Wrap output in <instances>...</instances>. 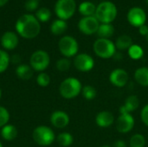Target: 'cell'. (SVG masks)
I'll return each instance as SVG.
<instances>
[{
  "label": "cell",
  "instance_id": "74e56055",
  "mask_svg": "<svg viewBox=\"0 0 148 147\" xmlns=\"http://www.w3.org/2000/svg\"><path fill=\"white\" fill-rule=\"evenodd\" d=\"M114 147H127V145L125 143V141L123 140H117L114 144Z\"/></svg>",
  "mask_w": 148,
  "mask_h": 147
},
{
  "label": "cell",
  "instance_id": "6da1fadb",
  "mask_svg": "<svg viewBox=\"0 0 148 147\" xmlns=\"http://www.w3.org/2000/svg\"><path fill=\"white\" fill-rule=\"evenodd\" d=\"M16 30L23 38H35L39 35L41 30L40 22L33 15H23L16 23Z\"/></svg>",
  "mask_w": 148,
  "mask_h": 147
},
{
  "label": "cell",
  "instance_id": "7a4b0ae2",
  "mask_svg": "<svg viewBox=\"0 0 148 147\" xmlns=\"http://www.w3.org/2000/svg\"><path fill=\"white\" fill-rule=\"evenodd\" d=\"M117 13V7L114 3L110 1H103L96 6L95 16L101 23H111L115 20Z\"/></svg>",
  "mask_w": 148,
  "mask_h": 147
},
{
  "label": "cell",
  "instance_id": "8fae6325",
  "mask_svg": "<svg viewBox=\"0 0 148 147\" xmlns=\"http://www.w3.org/2000/svg\"><path fill=\"white\" fill-rule=\"evenodd\" d=\"M74 66L78 71L88 72L94 68L95 61L91 55L82 53L76 55L74 60Z\"/></svg>",
  "mask_w": 148,
  "mask_h": 147
},
{
  "label": "cell",
  "instance_id": "ab89813d",
  "mask_svg": "<svg viewBox=\"0 0 148 147\" xmlns=\"http://www.w3.org/2000/svg\"><path fill=\"white\" fill-rule=\"evenodd\" d=\"M100 147H111V146H108V145H104V146H100Z\"/></svg>",
  "mask_w": 148,
  "mask_h": 147
},
{
  "label": "cell",
  "instance_id": "7bdbcfd3",
  "mask_svg": "<svg viewBox=\"0 0 148 147\" xmlns=\"http://www.w3.org/2000/svg\"><path fill=\"white\" fill-rule=\"evenodd\" d=\"M0 147H3V146H2V143L0 142Z\"/></svg>",
  "mask_w": 148,
  "mask_h": 147
},
{
  "label": "cell",
  "instance_id": "277c9868",
  "mask_svg": "<svg viewBox=\"0 0 148 147\" xmlns=\"http://www.w3.org/2000/svg\"><path fill=\"white\" fill-rule=\"evenodd\" d=\"M94 51L97 56L102 59H108L113 57L116 53L115 44L109 39L99 38L93 46Z\"/></svg>",
  "mask_w": 148,
  "mask_h": 147
},
{
  "label": "cell",
  "instance_id": "e0dca14e",
  "mask_svg": "<svg viewBox=\"0 0 148 147\" xmlns=\"http://www.w3.org/2000/svg\"><path fill=\"white\" fill-rule=\"evenodd\" d=\"M139 105H140L139 98L136 95H130L126 99L124 105L122 107H121L120 113H131L133 111L136 110L139 107Z\"/></svg>",
  "mask_w": 148,
  "mask_h": 147
},
{
  "label": "cell",
  "instance_id": "9a60e30c",
  "mask_svg": "<svg viewBox=\"0 0 148 147\" xmlns=\"http://www.w3.org/2000/svg\"><path fill=\"white\" fill-rule=\"evenodd\" d=\"M1 45L4 49L12 50L18 45V36L12 31H7L1 37Z\"/></svg>",
  "mask_w": 148,
  "mask_h": 147
},
{
  "label": "cell",
  "instance_id": "484cf974",
  "mask_svg": "<svg viewBox=\"0 0 148 147\" xmlns=\"http://www.w3.org/2000/svg\"><path fill=\"white\" fill-rule=\"evenodd\" d=\"M127 51H128V55H129L130 58L133 60H140V58H142V56L144 55L143 49L138 44H133L127 49Z\"/></svg>",
  "mask_w": 148,
  "mask_h": 147
},
{
  "label": "cell",
  "instance_id": "2e32d148",
  "mask_svg": "<svg viewBox=\"0 0 148 147\" xmlns=\"http://www.w3.org/2000/svg\"><path fill=\"white\" fill-rule=\"evenodd\" d=\"M95 122L98 126L102 128H107L114 124V116L109 111H101L96 115Z\"/></svg>",
  "mask_w": 148,
  "mask_h": 147
},
{
  "label": "cell",
  "instance_id": "7c38bea8",
  "mask_svg": "<svg viewBox=\"0 0 148 147\" xmlns=\"http://www.w3.org/2000/svg\"><path fill=\"white\" fill-rule=\"evenodd\" d=\"M134 126V119L129 113H120L116 120V128L121 133H127L130 132Z\"/></svg>",
  "mask_w": 148,
  "mask_h": 147
},
{
  "label": "cell",
  "instance_id": "f546056e",
  "mask_svg": "<svg viewBox=\"0 0 148 147\" xmlns=\"http://www.w3.org/2000/svg\"><path fill=\"white\" fill-rule=\"evenodd\" d=\"M82 96L88 101H92L96 97V90L93 86L90 85H87L83 87L82 89Z\"/></svg>",
  "mask_w": 148,
  "mask_h": 147
},
{
  "label": "cell",
  "instance_id": "3957f363",
  "mask_svg": "<svg viewBox=\"0 0 148 147\" xmlns=\"http://www.w3.org/2000/svg\"><path fill=\"white\" fill-rule=\"evenodd\" d=\"M82 83L81 81L74 77H69L62 81L59 87L60 94L67 100H71L78 96L82 93Z\"/></svg>",
  "mask_w": 148,
  "mask_h": 147
},
{
  "label": "cell",
  "instance_id": "d590c367",
  "mask_svg": "<svg viewBox=\"0 0 148 147\" xmlns=\"http://www.w3.org/2000/svg\"><path fill=\"white\" fill-rule=\"evenodd\" d=\"M139 32H140V35L146 36L148 33V26H147L146 24H144V25L139 27Z\"/></svg>",
  "mask_w": 148,
  "mask_h": 147
},
{
  "label": "cell",
  "instance_id": "ba28073f",
  "mask_svg": "<svg viewBox=\"0 0 148 147\" xmlns=\"http://www.w3.org/2000/svg\"><path fill=\"white\" fill-rule=\"evenodd\" d=\"M58 48L61 54L66 58L75 56L78 52V42L70 36H65L62 37L58 42Z\"/></svg>",
  "mask_w": 148,
  "mask_h": 147
},
{
  "label": "cell",
  "instance_id": "836d02e7",
  "mask_svg": "<svg viewBox=\"0 0 148 147\" xmlns=\"http://www.w3.org/2000/svg\"><path fill=\"white\" fill-rule=\"evenodd\" d=\"M39 5V1L38 0H27L25 2V9L29 11H33L37 9Z\"/></svg>",
  "mask_w": 148,
  "mask_h": 147
},
{
  "label": "cell",
  "instance_id": "d6a6232c",
  "mask_svg": "<svg viewBox=\"0 0 148 147\" xmlns=\"http://www.w3.org/2000/svg\"><path fill=\"white\" fill-rule=\"evenodd\" d=\"M9 120H10V113L8 110L5 107L0 106V127H3L5 125H7Z\"/></svg>",
  "mask_w": 148,
  "mask_h": 147
},
{
  "label": "cell",
  "instance_id": "d6986e66",
  "mask_svg": "<svg viewBox=\"0 0 148 147\" xmlns=\"http://www.w3.org/2000/svg\"><path fill=\"white\" fill-rule=\"evenodd\" d=\"M134 79L138 84L142 87H148V68L141 67L136 69Z\"/></svg>",
  "mask_w": 148,
  "mask_h": 147
},
{
  "label": "cell",
  "instance_id": "83f0119b",
  "mask_svg": "<svg viewBox=\"0 0 148 147\" xmlns=\"http://www.w3.org/2000/svg\"><path fill=\"white\" fill-rule=\"evenodd\" d=\"M146 145V139L143 135L136 133L133 135L129 141L130 147H144Z\"/></svg>",
  "mask_w": 148,
  "mask_h": 147
},
{
  "label": "cell",
  "instance_id": "d4e9b609",
  "mask_svg": "<svg viewBox=\"0 0 148 147\" xmlns=\"http://www.w3.org/2000/svg\"><path fill=\"white\" fill-rule=\"evenodd\" d=\"M56 140L58 142V144L62 147H68L71 146L74 142V138L73 136L69 133H60L57 138Z\"/></svg>",
  "mask_w": 148,
  "mask_h": 147
},
{
  "label": "cell",
  "instance_id": "cb8c5ba5",
  "mask_svg": "<svg viewBox=\"0 0 148 147\" xmlns=\"http://www.w3.org/2000/svg\"><path fill=\"white\" fill-rule=\"evenodd\" d=\"M115 47L119 50H126L128 49L133 45V40L131 36L127 35H122L119 36L115 42Z\"/></svg>",
  "mask_w": 148,
  "mask_h": 147
},
{
  "label": "cell",
  "instance_id": "9c48e42d",
  "mask_svg": "<svg viewBox=\"0 0 148 147\" xmlns=\"http://www.w3.org/2000/svg\"><path fill=\"white\" fill-rule=\"evenodd\" d=\"M100 26V22L95 16H83L78 23V29L85 35L90 36L97 32Z\"/></svg>",
  "mask_w": 148,
  "mask_h": 147
},
{
  "label": "cell",
  "instance_id": "ffe728a7",
  "mask_svg": "<svg viewBox=\"0 0 148 147\" xmlns=\"http://www.w3.org/2000/svg\"><path fill=\"white\" fill-rule=\"evenodd\" d=\"M114 33V28L111 23H101L96 32L99 38L108 39Z\"/></svg>",
  "mask_w": 148,
  "mask_h": 147
},
{
  "label": "cell",
  "instance_id": "60d3db41",
  "mask_svg": "<svg viewBox=\"0 0 148 147\" xmlns=\"http://www.w3.org/2000/svg\"><path fill=\"white\" fill-rule=\"evenodd\" d=\"M1 97H2V90L0 88V99H1Z\"/></svg>",
  "mask_w": 148,
  "mask_h": 147
},
{
  "label": "cell",
  "instance_id": "7402d4cb",
  "mask_svg": "<svg viewBox=\"0 0 148 147\" xmlns=\"http://www.w3.org/2000/svg\"><path fill=\"white\" fill-rule=\"evenodd\" d=\"M96 10V6L89 1L82 2L79 5V12L84 16H95Z\"/></svg>",
  "mask_w": 148,
  "mask_h": 147
},
{
  "label": "cell",
  "instance_id": "ee69618b",
  "mask_svg": "<svg viewBox=\"0 0 148 147\" xmlns=\"http://www.w3.org/2000/svg\"><path fill=\"white\" fill-rule=\"evenodd\" d=\"M147 1V4H148V0H146Z\"/></svg>",
  "mask_w": 148,
  "mask_h": 147
},
{
  "label": "cell",
  "instance_id": "f1b7e54d",
  "mask_svg": "<svg viewBox=\"0 0 148 147\" xmlns=\"http://www.w3.org/2000/svg\"><path fill=\"white\" fill-rule=\"evenodd\" d=\"M36 17L39 22H48L51 17V12L48 8H41L36 12Z\"/></svg>",
  "mask_w": 148,
  "mask_h": 147
},
{
  "label": "cell",
  "instance_id": "ac0fdd59",
  "mask_svg": "<svg viewBox=\"0 0 148 147\" xmlns=\"http://www.w3.org/2000/svg\"><path fill=\"white\" fill-rule=\"evenodd\" d=\"M1 136L6 141H11L15 139L17 136V129L15 126L7 124L2 127Z\"/></svg>",
  "mask_w": 148,
  "mask_h": 147
},
{
  "label": "cell",
  "instance_id": "f35d334b",
  "mask_svg": "<svg viewBox=\"0 0 148 147\" xmlns=\"http://www.w3.org/2000/svg\"><path fill=\"white\" fill-rule=\"evenodd\" d=\"M9 0H0V7H2V6H3V5H5L6 3H7V2H8Z\"/></svg>",
  "mask_w": 148,
  "mask_h": 147
},
{
  "label": "cell",
  "instance_id": "52a82bcc",
  "mask_svg": "<svg viewBox=\"0 0 148 147\" xmlns=\"http://www.w3.org/2000/svg\"><path fill=\"white\" fill-rule=\"evenodd\" d=\"M29 63L33 70L42 72L49 67L50 63V57L46 51L41 49L36 50L31 55Z\"/></svg>",
  "mask_w": 148,
  "mask_h": 147
},
{
  "label": "cell",
  "instance_id": "8992f818",
  "mask_svg": "<svg viewBox=\"0 0 148 147\" xmlns=\"http://www.w3.org/2000/svg\"><path fill=\"white\" fill-rule=\"evenodd\" d=\"M76 9L75 0H57L55 5V11L59 19L68 20L73 16Z\"/></svg>",
  "mask_w": 148,
  "mask_h": 147
},
{
  "label": "cell",
  "instance_id": "5bb4252c",
  "mask_svg": "<svg viewBox=\"0 0 148 147\" xmlns=\"http://www.w3.org/2000/svg\"><path fill=\"white\" fill-rule=\"evenodd\" d=\"M50 122L55 127L62 129V128L66 127L69 125V117L65 112L61 111V110H57V111H55L51 114Z\"/></svg>",
  "mask_w": 148,
  "mask_h": 147
},
{
  "label": "cell",
  "instance_id": "4fadbf2b",
  "mask_svg": "<svg viewBox=\"0 0 148 147\" xmlns=\"http://www.w3.org/2000/svg\"><path fill=\"white\" fill-rule=\"evenodd\" d=\"M129 80V75L127 72L123 68H116L113 70L109 75L110 82L117 87V88H123L125 87Z\"/></svg>",
  "mask_w": 148,
  "mask_h": 147
},
{
  "label": "cell",
  "instance_id": "603a6c76",
  "mask_svg": "<svg viewBox=\"0 0 148 147\" xmlns=\"http://www.w3.org/2000/svg\"><path fill=\"white\" fill-rule=\"evenodd\" d=\"M67 29H68V25H67L66 21L62 20V19L55 20L50 26L51 33L56 36H60L63 34L67 30Z\"/></svg>",
  "mask_w": 148,
  "mask_h": 147
},
{
  "label": "cell",
  "instance_id": "30bf717a",
  "mask_svg": "<svg viewBox=\"0 0 148 147\" xmlns=\"http://www.w3.org/2000/svg\"><path fill=\"white\" fill-rule=\"evenodd\" d=\"M127 21L134 27H140L146 23L147 21V14L145 10L140 7H133L131 8L127 15Z\"/></svg>",
  "mask_w": 148,
  "mask_h": 147
},
{
  "label": "cell",
  "instance_id": "8d00e7d4",
  "mask_svg": "<svg viewBox=\"0 0 148 147\" xmlns=\"http://www.w3.org/2000/svg\"><path fill=\"white\" fill-rule=\"evenodd\" d=\"M10 62H12L15 63V64H17V63H19V62H21V58H20L19 55H14L10 58Z\"/></svg>",
  "mask_w": 148,
  "mask_h": 147
},
{
  "label": "cell",
  "instance_id": "b9f144b4",
  "mask_svg": "<svg viewBox=\"0 0 148 147\" xmlns=\"http://www.w3.org/2000/svg\"><path fill=\"white\" fill-rule=\"evenodd\" d=\"M146 39H147V42H148V33H147V35L146 36Z\"/></svg>",
  "mask_w": 148,
  "mask_h": 147
},
{
  "label": "cell",
  "instance_id": "4dcf8cb0",
  "mask_svg": "<svg viewBox=\"0 0 148 147\" xmlns=\"http://www.w3.org/2000/svg\"><path fill=\"white\" fill-rule=\"evenodd\" d=\"M36 82L40 87L42 88L48 87L50 83V77L48 74L44 72H41L36 77Z\"/></svg>",
  "mask_w": 148,
  "mask_h": 147
},
{
  "label": "cell",
  "instance_id": "e575fe53",
  "mask_svg": "<svg viewBox=\"0 0 148 147\" xmlns=\"http://www.w3.org/2000/svg\"><path fill=\"white\" fill-rule=\"evenodd\" d=\"M140 118L142 122L148 127V104L142 108L140 113Z\"/></svg>",
  "mask_w": 148,
  "mask_h": 147
},
{
  "label": "cell",
  "instance_id": "5b68a950",
  "mask_svg": "<svg viewBox=\"0 0 148 147\" xmlns=\"http://www.w3.org/2000/svg\"><path fill=\"white\" fill-rule=\"evenodd\" d=\"M34 141L41 146H50L56 139L53 130L46 126H39L36 127L32 133Z\"/></svg>",
  "mask_w": 148,
  "mask_h": 147
},
{
  "label": "cell",
  "instance_id": "1f68e13d",
  "mask_svg": "<svg viewBox=\"0 0 148 147\" xmlns=\"http://www.w3.org/2000/svg\"><path fill=\"white\" fill-rule=\"evenodd\" d=\"M71 66V62L69 58H62L56 62V68L61 72H66L69 69Z\"/></svg>",
  "mask_w": 148,
  "mask_h": 147
},
{
  "label": "cell",
  "instance_id": "4316f807",
  "mask_svg": "<svg viewBox=\"0 0 148 147\" xmlns=\"http://www.w3.org/2000/svg\"><path fill=\"white\" fill-rule=\"evenodd\" d=\"M10 57L5 50L0 49V74L3 73L9 67Z\"/></svg>",
  "mask_w": 148,
  "mask_h": 147
},
{
  "label": "cell",
  "instance_id": "44dd1931",
  "mask_svg": "<svg viewBox=\"0 0 148 147\" xmlns=\"http://www.w3.org/2000/svg\"><path fill=\"white\" fill-rule=\"evenodd\" d=\"M16 75L22 80H29L33 75V68L26 64H20L16 69Z\"/></svg>",
  "mask_w": 148,
  "mask_h": 147
}]
</instances>
